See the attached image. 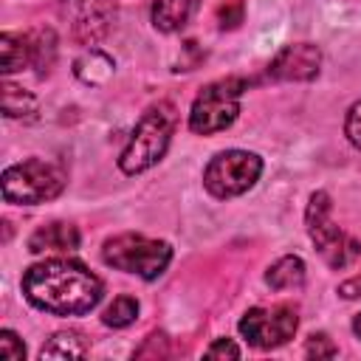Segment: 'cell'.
Instances as JSON below:
<instances>
[{"mask_svg":"<svg viewBox=\"0 0 361 361\" xmlns=\"http://www.w3.org/2000/svg\"><path fill=\"white\" fill-rule=\"evenodd\" d=\"M23 293L45 313L82 316L102 302L104 285L76 259H45L23 274Z\"/></svg>","mask_w":361,"mask_h":361,"instance_id":"6da1fadb","label":"cell"},{"mask_svg":"<svg viewBox=\"0 0 361 361\" xmlns=\"http://www.w3.org/2000/svg\"><path fill=\"white\" fill-rule=\"evenodd\" d=\"M172 130H175L172 104L169 102L152 104L135 124L133 135L127 138V147L118 155V169L124 175H138V172H147L149 166H155L172 141Z\"/></svg>","mask_w":361,"mask_h":361,"instance_id":"7a4b0ae2","label":"cell"},{"mask_svg":"<svg viewBox=\"0 0 361 361\" xmlns=\"http://www.w3.org/2000/svg\"><path fill=\"white\" fill-rule=\"evenodd\" d=\"M0 183H3V197L8 203L37 206V203H45V200H54L56 195H62L68 175L54 161L28 158L14 166H6Z\"/></svg>","mask_w":361,"mask_h":361,"instance_id":"3957f363","label":"cell"},{"mask_svg":"<svg viewBox=\"0 0 361 361\" xmlns=\"http://www.w3.org/2000/svg\"><path fill=\"white\" fill-rule=\"evenodd\" d=\"M102 259L116 271L138 274L141 279H155L166 271V265L172 259V248L164 240H152V237L127 231V234H116V237L104 240Z\"/></svg>","mask_w":361,"mask_h":361,"instance_id":"277c9868","label":"cell"},{"mask_svg":"<svg viewBox=\"0 0 361 361\" xmlns=\"http://www.w3.org/2000/svg\"><path fill=\"white\" fill-rule=\"evenodd\" d=\"M243 90H245V79H237V76L209 82L192 102L189 130L197 135H212V133L231 127L240 113Z\"/></svg>","mask_w":361,"mask_h":361,"instance_id":"5b68a950","label":"cell"},{"mask_svg":"<svg viewBox=\"0 0 361 361\" xmlns=\"http://www.w3.org/2000/svg\"><path fill=\"white\" fill-rule=\"evenodd\" d=\"M305 223H307V234L313 240V245L319 248V254L324 257V262L330 268H347L358 254H361V243L353 240L350 234H344L333 217H330V195L327 192H313L307 212H305Z\"/></svg>","mask_w":361,"mask_h":361,"instance_id":"8992f818","label":"cell"},{"mask_svg":"<svg viewBox=\"0 0 361 361\" xmlns=\"http://www.w3.org/2000/svg\"><path fill=\"white\" fill-rule=\"evenodd\" d=\"M262 175V158L245 149L217 152L203 169V186L212 197L228 200L248 192Z\"/></svg>","mask_w":361,"mask_h":361,"instance_id":"52a82bcc","label":"cell"},{"mask_svg":"<svg viewBox=\"0 0 361 361\" xmlns=\"http://www.w3.org/2000/svg\"><path fill=\"white\" fill-rule=\"evenodd\" d=\"M299 327V310L293 305L251 307L240 319V336L257 350H274L293 338Z\"/></svg>","mask_w":361,"mask_h":361,"instance_id":"ba28073f","label":"cell"},{"mask_svg":"<svg viewBox=\"0 0 361 361\" xmlns=\"http://www.w3.org/2000/svg\"><path fill=\"white\" fill-rule=\"evenodd\" d=\"M59 14L71 28V37L82 45H96L116 14L113 0H59Z\"/></svg>","mask_w":361,"mask_h":361,"instance_id":"9c48e42d","label":"cell"},{"mask_svg":"<svg viewBox=\"0 0 361 361\" xmlns=\"http://www.w3.org/2000/svg\"><path fill=\"white\" fill-rule=\"evenodd\" d=\"M322 51L310 42L285 45L268 65V79L274 82H310L319 76Z\"/></svg>","mask_w":361,"mask_h":361,"instance_id":"30bf717a","label":"cell"},{"mask_svg":"<svg viewBox=\"0 0 361 361\" xmlns=\"http://www.w3.org/2000/svg\"><path fill=\"white\" fill-rule=\"evenodd\" d=\"M79 248V231L71 223H48L37 228L28 237V251L42 254V251H76Z\"/></svg>","mask_w":361,"mask_h":361,"instance_id":"8fae6325","label":"cell"},{"mask_svg":"<svg viewBox=\"0 0 361 361\" xmlns=\"http://www.w3.org/2000/svg\"><path fill=\"white\" fill-rule=\"evenodd\" d=\"M200 0H155L152 3V25L164 34H175L189 25Z\"/></svg>","mask_w":361,"mask_h":361,"instance_id":"7c38bea8","label":"cell"},{"mask_svg":"<svg viewBox=\"0 0 361 361\" xmlns=\"http://www.w3.org/2000/svg\"><path fill=\"white\" fill-rule=\"evenodd\" d=\"M28 65H34L31 34H11V31L0 34V71L8 76Z\"/></svg>","mask_w":361,"mask_h":361,"instance_id":"4fadbf2b","label":"cell"},{"mask_svg":"<svg viewBox=\"0 0 361 361\" xmlns=\"http://www.w3.org/2000/svg\"><path fill=\"white\" fill-rule=\"evenodd\" d=\"M113 59L107 56V54H102V51H96V48H90V51H85L76 62H73V73L85 82V85H104L110 76H113Z\"/></svg>","mask_w":361,"mask_h":361,"instance_id":"5bb4252c","label":"cell"},{"mask_svg":"<svg viewBox=\"0 0 361 361\" xmlns=\"http://www.w3.org/2000/svg\"><path fill=\"white\" fill-rule=\"evenodd\" d=\"M87 355V344L76 330H59L48 338V344H42L39 358H85Z\"/></svg>","mask_w":361,"mask_h":361,"instance_id":"9a60e30c","label":"cell"},{"mask_svg":"<svg viewBox=\"0 0 361 361\" xmlns=\"http://www.w3.org/2000/svg\"><path fill=\"white\" fill-rule=\"evenodd\" d=\"M265 282L274 288V290H288V288H299L305 282V262L299 257H282L276 259L268 274H265Z\"/></svg>","mask_w":361,"mask_h":361,"instance_id":"2e32d148","label":"cell"},{"mask_svg":"<svg viewBox=\"0 0 361 361\" xmlns=\"http://www.w3.org/2000/svg\"><path fill=\"white\" fill-rule=\"evenodd\" d=\"M0 90H3V113L8 118H34L37 99L28 90H23V87H17L11 82H3Z\"/></svg>","mask_w":361,"mask_h":361,"instance_id":"e0dca14e","label":"cell"},{"mask_svg":"<svg viewBox=\"0 0 361 361\" xmlns=\"http://www.w3.org/2000/svg\"><path fill=\"white\" fill-rule=\"evenodd\" d=\"M135 316H138V299H135V296L121 293V296H116V299H113V302L104 307L102 322H104L107 327L121 330V327L133 324V322H135Z\"/></svg>","mask_w":361,"mask_h":361,"instance_id":"ac0fdd59","label":"cell"},{"mask_svg":"<svg viewBox=\"0 0 361 361\" xmlns=\"http://www.w3.org/2000/svg\"><path fill=\"white\" fill-rule=\"evenodd\" d=\"M31 48H34V68L39 73H45L54 65V56H56V37H54V31L51 28L31 31Z\"/></svg>","mask_w":361,"mask_h":361,"instance_id":"d6986e66","label":"cell"},{"mask_svg":"<svg viewBox=\"0 0 361 361\" xmlns=\"http://www.w3.org/2000/svg\"><path fill=\"white\" fill-rule=\"evenodd\" d=\"M0 355H3L6 361H23V358H25V347H23V341L17 338V333L0 330Z\"/></svg>","mask_w":361,"mask_h":361,"instance_id":"ffe728a7","label":"cell"},{"mask_svg":"<svg viewBox=\"0 0 361 361\" xmlns=\"http://www.w3.org/2000/svg\"><path fill=\"white\" fill-rule=\"evenodd\" d=\"M344 135L350 138L353 147L361 149V99L347 110V118H344Z\"/></svg>","mask_w":361,"mask_h":361,"instance_id":"44dd1931","label":"cell"},{"mask_svg":"<svg viewBox=\"0 0 361 361\" xmlns=\"http://www.w3.org/2000/svg\"><path fill=\"white\" fill-rule=\"evenodd\" d=\"M305 353H307L310 358H333L338 350H336V344H333L324 333H316V336H310V338H307Z\"/></svg>","mask_w":361,"mask_h":361,"instance_id":"7402d4cb","label":"cell"},{"mask_svg":"<svg viewBox=\"0 0 361 361\" xmlns=\"http://www.w3.org/2000/svg\"><path fill=\"white\" fill-rule=\"evenodd\" d=\"M206 358H240V347H237L231 338H217V341L206 350Z\"/></svg>","mask_w":361,"mask_h":361,"instance_id":"603a6c76","label":"cell"},{"mask_svg":"<svg viewBox=\"0 0 361 361\" xmlns=\"http://www.w3.org/2000/svg\"><path fill=\"white\" fill-rule=\"evenodd\" d=\"M338 293H341L344 299H358V296H361V274L344 279V282L338 285Z\"/></svg>","mask_w":361,"mask_h":361,"instance_id":"cb8c5ba5","label":"cell"},{"mask_svg":"<svg viewBox=\"0 0 361 361\" xmlns=\"http://www.w3.org/2000/svg\"><path fill=\"white\" fill-rule=\"evenodd\" d=\"M353 330H355V336H358V338H361V313H358V316H355V322H353Z\"/></svg>","mask_w":361,"mask_h":361,"instance_id":"d4e9b609","label":"cell"}]
</instances>
